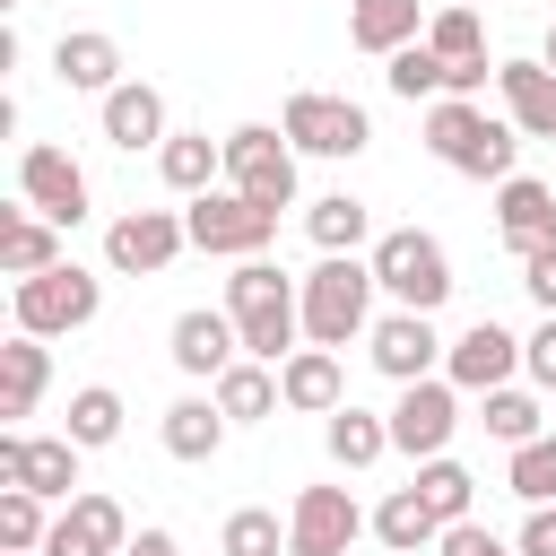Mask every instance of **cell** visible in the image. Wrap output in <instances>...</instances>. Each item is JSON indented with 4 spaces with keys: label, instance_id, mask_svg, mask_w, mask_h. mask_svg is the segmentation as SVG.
I'll return each instance as SVG.
<instances>
[{
    "label": "cell",
    "instance_id": "1",
    "mask_svg": "<svg viewBox=\"0 0 556 556\" xmlns=\"http://www.w3.org/2000/svg\"><path fill=\"white\" fill-rule=\"evenodd\" d=\"M226 313H235V330H243V356L287 365L295 339H304V278H287L269 252H261V261H235V278H226Z\"/></svg>",
    "mask_w": 556,
    "mask_h": 556
},
{
    "label": "cell",
    "instance_id": "2",
    "mask_svg": "<svg viewBox=\"0 0 556 556\" xmlns=\"http://www.w3.org/2000/svg\"><path fill=\"white\" fill-rule=\"evenodd\" d=\"M426 148H434L452 174H469V182H513L521 130H513V122H495L486 104H460V96H443V104H426Z\"/></svg>",
    "mask_w": 556,
    "mask_h": 556
},
{
    "label": "cell",
    "instance_id": "3",
    "mask_svg": "<svg viewBox=\"0 0 556 556\" xmlns=\"http://www.w3.org/2000/svg\"><path fill=\"white\" fill-rule=\"evenodd\" d=\"M356 330H374V261L321 252L313 278H304V339L313 348H348Z\"/></svg>",
    "mask_w": 556,
    "mask_h": 556
},
{
    "label": "cell",
    "instance_id": "4",
    "mask_svg": "<svg viewBox=\"0 0 556 556\" xmlns=\"http://www.w3.org/2000/svg\"><path fill=\"white\" fill-rule=\"evenodd\" d=\"M374 287L400 304V313H434L443 295H452V252L426 235V226H391V235H374Z\"/></svg>",
    "mask_w": 556,
    "mask_h": 556
},
{
    "label": "cell",
    "instance_id": "5",
    "mask_svg": "<svg viewBox=\"0 0 556 556\" xmlns=\"http://www.w3.org/2000/svg\"><path fill=\"white\" fill-rule=\"evenodd\" d=\"M9 304H17V330H26V339H61V330H87V321L104 313V278H87L78 261H61V269H43V278H17Z\"/></svg>",
    "mask_w": 556,
    "mask_h": 556
},
{
    "label": "cell",
    "instance_id": "6",
    "mask_svg": "<svg viewBox=\"0 0 556 556\" xmlns=\"http://www.w3.org/2000/svg\"><path fill=\"white\" fill-rule=\"evenodd\" d=\"M226 191H243L261 208H295V148H287V130L235 122L226 130Z\"/></svg>",
    "mask_w": 556,
    "mask_h": 556
},
{
    "label": "cell",
    "instance_id": "7",
    "mask_svg": "<svg viewBox=\"0 0 556 556\" xmlns=\"http://www.w3.org/2000/svg\"><path fill=\"white\" fill-rule=\"evenodd\" d=\"M182 226H191L200 252H226V261H261V252L278 243V208H261V200H243V191H200V200L182 208Z\"/></svg>",
    "mask_w": 556,
    "mask_h": 556
},
{
    "label": "cell",
    "instance_id": "8",
    "mask_svg": "<svg viewBox=\"0 0 556 556\" xmlns=\"http://www.w3.org/2000/svg\"><path fill=\"white\" fill-rule=\"evenodd\" d=\"M278 130H287V148H295V156H365V139H374L365 104H348V96H321V87L287 96Z\"/></svg>",
    "mask_w": 556,
    "mask_h": 556
},
{
    "label": "cell",
    "instance_id": "9",
    "mask_svg": "<svg viewBox=\"0 0 556 556\" xmlns=\"http://www.w3.org/2000/svg\"><path fill=\"white\" fill-rule=\"evenodd\" d=\"M365 530H374V521L356 513L348 486H304V495L287 504V556H348Z\"/></svg>",
    "mask_w": 556,
    "mask_h": 556
},
{
    "label": "cell",
    "instance_id": "10",
    "mask_svg": "<svg viewBox=\"0 0 556 556\" xmlns=\"http://www.w3.org/2000/svg\"><path fill=\"white\" fill-rule=\"evenodd\" d=\"M182 243H191V226H182L174 208H122V217L104 226V261H113L122 278H156V269H174Z\"/></svg>",
    "mask_w": 556,
    "mask_h": 556
},
{
    "label": "cell",
    "instance_id": "11",
    "mask_svg": "<svg viewBox=\"0 0 556 556\" xmlns=\"http://www.w3.org/2000/svg\"><path fill=\"white\" fill-rule=\"evenodd\" d=\"M17 191H26V208L52 217V226H78V217H87V165H78L70 148H52V139H35V148L17 156Z\"/></svg>",
    "mask_w": 556,
    "mask_h": 556
},
{
    "label": "cell",
    "instance_id": "12",
    "mask_svg": "<svg viewBox=\"0 0 556 556\" xmlns=\"http://www.w3.org/2000/svg\"><path fill=\"white\" fill-rule=\"evenodd\" d=\"M452 426H460V391H452V382H408L400 408H391V452L443 460V452H452Z\"/></svg>",
    "mask_w": 556,
    "mask_h": 556
},
{
    "label": "cell",
    "instance_id": "13",
    "mask_svg": "<svg viewBox=\"0 0 556 556\" xmlns=\"http://www.w3.org/2000/svg\"><path fill=\"white\" fill-rule=\"evenodd\" d=\"M165 356H174L191 382H217V374L243 356V330H235V313H226V304H217V313H208V304H191V313H174Z\"/></svg>",
    "mask_w": 556,
    "mask_h": 556
},
{
    "label": "cell",
    "instance_id": "14",
    "mask_svg": "<svg viewBox=\"0 0 556 556\" xmlns=\"http://www.w3.org/2000/svg\"><path fill=\"white\" fill-rule=\"evenodd\" d=\"M365 356H374V374H391V382L408 391V382H434V356H452V348L434 339L426 313H382V321L365 330Z\"/></svg>",
    "mask_w": 556,
    "mask_h": 556
},
{
    "label": "cell",
    "instance_id": "15",
    "mask_svg": "<svg viewBox=\"0 0 556 556\" xmlns=\"http://www.w3.org/2000/svg\"><path fill=\"white\" fill-rule=\"evenodd\" d=\"M513 374H521V339H513L504 321H469V330L452 339V356H443V382H452V391H478V400L504 391Z\"/></svg>",
    "mask_w": 556,
    "mask_h": 556
},
{
    "label": "cell",
    "instance_id": "16",
    "mask_svg": "<svg viewBox=\"0 0 556 556\" xmlns=\"http://www.w3.org/2000/svg\"><path fill=\"white\" fill-rule=\"evenodd\" d=\"M130 547V513L113 504V495H78V504H61L52 513V539H43V556H122Z\"/></svg>",
    "mask_w": 556,
    "mask_h": 556
},
{
    "label": "cell",
    "instance_id": "17",
    "mask_svg": "<svg viewBox=\"0 0 556 556\" xmlns=\"http://www.w3.org/2000/svg\"><path fill=\"white\" fill-rule=\"evenodd\" d=\"M495 235H504V252H513V261L547 252V243H556V191H547V182H530V174L495 182Z\"/></svg>",
    "mask_w": 556,
    "mask_h": 556
},
{
    "label": "cell",
    "instance_id": "18",
    "mask_svg": "<svg viewBox=\"0 0 556 556\" xmlns=\"http://www.w3.org/2000/svg\"><path fill=\"white\" fill-rule=\"evenodd\" d=\"M495 87H504V122L521 139H556V70L547 61H495Z\"/></svg>",
    "mask_w": 556,
    "mask_h": 556
},
{
    "label": "cell",
    "instance_id": "19",
    "mask_svg": "<svg viewBox=\"0 0 556 556\" xmlns=\"http://www.w3.org/2000/svg\"><path fill=\"white\" fill-rule=\"evenodd\" d=\"M52 78L78 87V96H113V87H122V43L96 35V26H78V35L52 43Z\"/></svg>",
    "mask_w": 556,
    "mask_h": 556
},
{
    "label": "cell",
    "instance_id": "20",
    "mask_svg": "<svg viewBox=\"0 0 556 556\" xmlns=\"http://www.w3.org/2000/svg\"><path fill=\"white\" fill-rule=\"evenodd\" d=\"M104 139L130 148V156H139V148H165V139H174V130H165V96H156L148 78H122V87L104 96Z\"/></svg>",
    "mask_w": 556,
    "mask_h": 556
},
{
    "label": "cell",
    "instance_id": "21",
    "mask_svg": "<svg viewBox=\"0 0 556 556\" xmlns=\"http://www.w3.org/2000/svg\"><path fill=\"white\" fill-rule=\"evenodd\" d=\"M278 400H287V408H304V417H330V408H348L339 348H295V356L278 365Z\"/></svg>",
    "mask_w": 556,
    "mask_h": 556
},
{
    "label": "cell",
    "instance_id": "22",
    "mask_svg": "<svg viewBox=\"0 0 556 556\" xmlns=\"http://www.w3.org/2000/svg\"><path fill=\"white\" fill-rule=\"evenodd\" d=\"M208 400L226 408V426H261V417L287 408V400H278V365H261V356H235V365L208 382Z\"/></svg>",
    "mask_w": 556,
    "mask_h": 556
},
{
    "label": "cell",
    "instance_id": "23",
    "mask_svg": "<svg viewBox=\"0 0 556 556\" xmlns=\"http://www.w3.org/2000/svg\"><path fill=\"white\" fill-rule=\"evenodd\" d=\"M156 174H165V191L200 200V191H217V174H226V139H208V130H174V139L156 148Z\"/></svg>",
    "mask_w": 556,
    "mask_h": 556
},
{
    "label": "cell",
    "instance_id": "24",
    "mask_svg": "<svg viewBox=\"0 0 556 556\" xmlns=\"http://www.w3.org/2000/svg\"><path fill=\"white\" fill-rule=\"evenodd\" d=\"M348 43L391 61V52L426 43V17H417V0H356V9H348Z\"/></svg>",
    "mask_w": 556,
    "mask_h": 556
},
{
    "label": "cell",
    "instance_id": "25",
    "mask_svg": "<svg viewBox=\"0 0 556 556\" xmlns=\"http://www.w3.org/2000/svg\"><path fill=\"white\" fill-rule=\"evenodd\" d=\"M0 269H9V278H43V269H61V226L35 217V208H9V217H0Z\"/></svg>",
    "mask_w": 556,
    "mask_h": 556
},
{
    "label": "cell",
    "instance_id": "26",
    "mask_svg": "<svg viewBox=\"0 0 556 556\" xmlns=\"http://www.w3.org/2000/svg\"><path fill=\"white\" fill-rule=\"evenodd\" d=\"M156 434H165V452H174V460H217V452H226V408H217V400H200V391H182V400L165 408V426H156Z\"/></svg>",
    "mask_w": 556,
    "mask_h": 556
},
{
    "label": "cell",
    "instance_id": "27",
    "mask_svg": "<svg viewBox=\"0 0 556 556\" xmlns=\"http://www.w3.org/2000/svg\"><path fill=\"white\" fill-rule=\"evenodd\" d=\"M43 382H52V356H43V339H9L0 348V417L17 426V417H35V400H43Z\"/></svg>",
    "mask_w": 556,
    "mask_h": 556
},
{
    "label": "cell",
    "instance_id": "28",
    "mask_svg": "<svg viewBox=\"0 0 556 556\" xmlns=\"http://www.w3.org/2000/svg\"><path fill=\"white\" fill-rule=\"evenodd\" d=\"M374 539H382L391 556H417V547H434V539H443V521L426 513V495H417V486H391V495L374 504Z\"/></svg>",
    "mask_w": 556,
    "mask_h": 556
},
{
    "label": "cell",
    "instance_id": "29",
    "mask_svg": "<svg viewBox=\"0 0 556 556\" xmlns=\"http://www.w3.org/2000/svg\"><path fill=\"white\" fill-rule=\"evenodd\" d=\"M321 443H330V460H339V469H374V460L391 452V417H365V408L348 400V408H330Z\"/></svg>",
    "mask_w": 556,
    "mask_h": 556
},
{
    "label": "cell",
    "instance_id": "30",
    "mask_svg": "<svg viewBox=\"0 0 556 556\" xmlns=\"http://www.w3.org/2000/svg\"><path fill=\"white\" fill-rule=\"evenodd\" d=\"M26 495L78 504V443L70 434H26Z\"/></svg>",
    "mask_w": 556,
    "mask_h": 556
},
{
    "label": "cell",
    "instance_id": "31",
    "mask_svg": "<svg viewBox=\"0 0 556 556\" xmlns=\"http://www.w3.org/2000/svg\"><path fill=\"white\" fill-rule=\"evenodd\" d=\"M408 486L426 495V513H434L443 530H452V521H478V513H469V504H478V478H469L452 452H443V460H417V478H408Z\"/></svg>",
    "mask_w": 556,
    "mask_h": 556
},
{
    "label": "cell",
    "instance_id": "32",
    "mask_svg": "<svg viewBox=\"0 0 556 556\" xmlns=\"http://www.w3.org/2000/svg\"><path fill=\"white\" fill-rule=\"evenodd\" d=\"M304 235H313L321 252H356V243L374 235V208H365V200H348V191H321V200L304 208Z\"/></svg>",
    "mask_w": 556,
    "mask_h": 556
},
{
    "label": "cell",
    "instance_id": "33",
    "mask_svg": "<svg viewBox=\"0 0 556 556\" xmlns=\"http://www.w3.org/2000/svg\"><path fill=\"white\" fill-rule=\"evenodd\" d=\"M391 96L400 104H443V87H452V61L434 52V43H408V52H391Z\"/></svg>",
    "mask_w": 556,
    "mask_h": 556
},
{
    "label": "cell",
    "instance_id": "34",
    "mask_svg": "<svg viewBox=\"0 0 556 556\" xmlns=\"http://www.w3.org/2000/svg\"><path fill=\"white\" fill-rule=\"evenodd\" d=\"M70 443H78V452H104V443H122V391H113V382H87V391H70Z\"/></svg>",
    "mask_w": 556,
    "mask_h": 556
},
{
    "label": "cell",
    "instance_id": "35",
    "mask_svg": "<svg viewBox=\"0 0 556 556\" xmlns=\"http://www.w3.org/2000/svg\"><path fill=\"white\" fill-rule=\"evenodd\" d=\"M52 521H43V495L26 486H0V556H43Z\"/></svg>",
    "mask_w": 556,
    "mask_h": 556
},
{
    "label": "cell",
    "instance_id": "36",
    "mask_svg": "<svg viewBox=\"0 0 556 556\" xmlns=\"http://www.w3.org/2000/svg\"><path fill=\"white\" fill-rule=\"evenodd\" d=\"M217 547H226V556H287V521H278L269 504H235L226 530H217Z\"/></svg>",
    "mask_w": 556,
    "mask_h": 556
},
{
    "label": "cell",
    "instance_id": "37",
    "mask_svg": "<svg viewBox=\"0 0 556 556\" xmlns=\"http://www.w3.org/2000/svg\"><path fill=\"white\" fill-rule=\"evenodd\" d=\"M478 426H486L495 443H513V452L547 434V426H539V400H530V391H513V382H504V391H486V417H478Z\"/></svg>",
    "mask_w": 556,
    "mask_h": 556
},
{
    "label": "cell",
    "instance_id": "38",
    "mask_svg": "<svg viewBox=\"0 0 556 556\" xmlns=\"http://www.w3.org/2000/svg\"><path fill=\"white\" fill-rule=\"evenodd\" d=\"M426 43H434L443 61H486V26H478V9H452V0L426 17Z\"/></svg>",
    "mask_w": 556,
    "mask_h": 556
},
{
    "label": "cell",
    "instance_id": "39",
    "mask_svg": "<svg viewBox=\"0 0 556 556\" xmlns=\"http://www.w3.org/2000/svg\"><path fill=\"white\" fill-rule=\"evenodd\" d=\"M504 486H513L521 504H556V434L521 443V452H513V469H504Z\"/></svg>",
    "mask_w": 556,
    "mask_h": 556
},
{
    "label": "cell",
    "instance_id": "40",
    "mask_svg": "<svg viewBox=\"0 0 556 556\" xmlns=\"http://www.w3.org/2000/svg\"><path fill=\"white\" fill-rule=\"evenodd\" d=\"M434 556H521V547H513V539H495L486 521H452V530L434 539Z\"/></svg>",
    "mask_w": 556,
    "mask_h": 556
},
{
    "label": "cell",
    "instance_id": "41",
    "mask_svg": "<svg viewBox=\"0 0 556 556\" xmlns=\"http://www.w3.org/2000/svg\"><path fill=\"white\" fill-rule=\"evenodd\" d=\"M521 374H530L539 391H556V313H547V321L521 339Z\"/></svg>",
    "mask_w": 556,
    "mask_h": 556
},
{
    "label": "cell",
    "instance_id": "42",
    "mask_svg": "<svg viewBox=\"0 0 556 556\" xmlns=\"http://www.w3.org/2000/svg\"><path fill=\"white\" fill-rule=\"evenodd\" d=\"M521 287H530V304H539V313H556V243L521 261Z\"/></svg>",
    "mask_w": 556,
    "mask_h": 556
},
{
    "label": "cell",
    "instance_id": "43",
    "mask_svg": "<svg viewBox=\"0 0 556 556\" xmlns=\"http://www.w3.org/2000/svg\"><path fill=\"white\" fill-rule=\"evenodd\" d=\"M513 547H521V556H556V504H530V521H521Z\"/></svg>",
    "mask_w": 556,
    "mask_h": 556
},
{
    "label": "cell",
    "instance_id": "44",
    "mask_svg": "<svg viewBox=\"0 0 556 556\" xmlns=\"http://www.w3.org/2000/svg\"><path fill=\"white\" fill-rule=\"evenodd\" d=\"M0 486H26V434L17 426L0 434Z\"/></svg>",
    "mask_w": 556,
    "mask_h": 556
},
{
    "label": "cell",
    "instance_id": "45",
    "mask_svg": "<svg viewBox=\"0 0 556 556\" xmlns=\"http://www.w3.org/2000/svg\"><path fill=\"white\" fill-rule=\"evenodd\" d=\"M122 556H174V530H139V539H130Z\"/></svg>",
    "mask_w": 556,
    "mask_h": 556
},
{
    "label": "cell",
    "instance_id": "46",
    "mask_svg": "<svg viewBox=\"0 0 556 556\" xmlns=\"http://www.w3.org/2000/svg\"><path fill=\"white\" fill-rule=\"evenodd\" d=\"M539 61H547V70H556V26H547V43H539Z\"/></svg>",
    "mask_w": 556,
    "mask_h": 556
},
{
    "label": "cell",
    "instance_id": "47",
    "mask_svg": "<svg viewBox=\"0 0 556 556\" xmlns=\"http://www.w3.org/2000/svg\"><path fill=\"white\" fill-rule=\"evenodd\" d=\"M452 9H486V0H452Z\"/></svg>",
    "mask_w": 556,
    "mask_h": 556
},
{
    "label": "cell",
    "instance_id": "48",
    "mask_svg": "<svg viewBox=\"0 0 556 556\" xmlns=\"http://www.w3.org/2000/svg\"><path fill=\"white\" fill-rule=\"evenodd\" d=\"M9 9H17V0H9Z\"/></svg>",
    "mask_w": 556,
    "mask_h": 556
}]
</instances>
